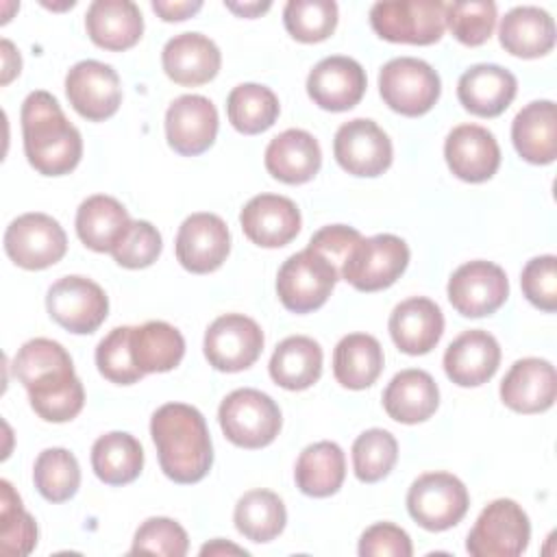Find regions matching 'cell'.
<instances>
[{
  "instance_id": "obj_34",
  "label": "cell",
  "mask_w": 557,
  "mask_h": 557,
  "mask_svg": "<svg viewBox=\"0 0 557 557\" xmlns=\"http://www.w3.org/2000/svg\"><path fill=\"white\" fill-rule=\"evenodd\" d=\"M383 348L368 333L344 335L333 350V374L342 387L366 389L383 372Z\"/></svg>"
},
{
  "instance_id": "obj_37",
  "label": "cell",
  "mask_w": 557,
  "mask_h": 557,
  "mask_svg": "<svg viewBox=\"0 0 557 557\" xmlns=\"http://www.w3.org/2000/svg\"><path fill=\"white\" fill-rule=\"evenodd\" d=\"M91 468L102 483L126 485L135 481L144 468V448L131 433H104L91 446Z\"/></svg>"
},
{
  "instance_id": "obj_50",
  "label": "cell",
  "mask_w": 557,
  "mask_h": 557,
  "mask_svg": "<svg viewBox=\"0 0 557 557\" xmlns=\"http://www.w3.org/2000/svg\"><path fill=\"white\" fill-rule=\"evenodd\" d=\"M361 239H363V235L357 228L346 226V224H331L311 235L309 248L324 255L339 272L342 263L346 261V257L352 252V248Z\"/></svg>"
},
{
  "instance_id": "obj_35",
  "label": "cell",
  "mask_w": 557,
  "mask_h": 557,
  "mask_svg": "<svg viewBox=\"0 0 557 557\" xmlns=\"http://www.w3.org/2000/svg\"><path fill=\"white\" fill-rule=\"evenodd\" d=\"M131 352L144 374L170 372L185 355V339L176 326L150 320L141 326H131Z\"/></svg>"
},
{
  "instance_id": "obj_26",
  "label": "cell",
  "mask_w": 557,
  "mask_h": 557,
  "mask_svg": "<svg viewBox=\"0 0 557 557\" xmlns=\"http://www.w3.org/2000/svg\"><path fill=\"white\" fill-rule=\"evenodd\" d=\"M516 76L494 63H479L468 67L457 83V98L466 111L479 117L500 115L516 98Z\"/></svg>"
},
{
  "instance_id": "obj_27",
  "label": "cell",
  "mask_w": 557,
  "mask_h": 557,
  "mask_svg": "<svg viewBox=\"0 0 557 557\" xmlns=\"http://www.w3.org/2000/svg\"><path fill=\"white\" fill-rule=\"evenodd\" d=\"M263 163L276 181L302 185L318 174L322 165V150L311 133L302 128H287L270 139Z\"/></svg>"
},
{
  "instance_id": "obj_21",
  "label": "cell",
  "mask_w": 557,
  "mask_h": 557,
  "mask_svg": "<svg viewBox=\"0 0 557 557\" xmlns=\"http://www.w3.org/2000/svg\"><path fill=\"white\" fill-rule=\"evenodd\" d=\"M239 224L244 235L261 248L287 246L300 231V211L294 200L278 194H259L250 198Z\"/></svg>"
},
{
  "instance_id": "obj_32",
  "label": "cell",
  "mask_w": 557,
  "mask_h": 557,
  "mask_svg": "<svg viewBox=\"0 0 557 557\" xmlns=\"http://www.w3.org/2000/svg\"><path fill=\"white\" fill-rule=\"evenodd\" d=\"M128 224L122 202L104 194L85 198L76 211V235L94 252H111Z\"/></svg>"
},
{
  "instance_id": "obj_4",
  "label": "cell",
  "mask_w": 557,
  "mask_h": 557,
  "mask_svg": "<svg viewBox=\"0 0 557 557\" xmlns=\"http://www.w3.org/2000/svg\"><path fill=\"white\" fill-rule=\"evenodd\" d=\"M218 420L224 437L248 450L272 444L283 424L278 405L268 394L252 387L231 392L220 403Z\"/></svg>"
},
{
  "instance_id": "obj_48",
  "label": "cell",
  "mask_w": 557,
  "mask_h": 557,
  "mask_svg": "<svg viewBox=\"0 0 557 557\" xmlns=\"http://www.w3.org/2000/svg\"><path fill=\"white\" fill-rule=\"evenodd\" d=\"M520 285L533 307L553 313L557 309V257L542 255L531 259L522 270Z\"/></svg>"
},
{
  "instance_id": "obj_24",
  "label": "cell",
  "mask_w": 557,
  "mask_h": 557,
  "mask_svg": "<svg viewBox=\"0 0 557 557\" xmlns=\"http://www.w3.org/2000/svg\"><path fill=\"white\" fill-rule=\"evenodd\" d=\"M161 63L170 81L194 87L215 78L222 65L220 48L202 33L174 35L161 52Z\"/></svg>"
},
{
  "instance_id": "obj_44",
  "label": "cell",
  "mask_w": 557,
  "mask_h": 557,
  "mask_svg": "<svg viewBox=\"0 0 557 557\" xmlns=\"http://www.w3.org/2000/svg\"><path fill=\"white\" fill-rule=\"evenodd\" d=\"M446 26L463 46H481L496 26V4L492 0H459L446 4Z\"/></svg>"
},
{
  "instance_id": "obj_14",
  "label": "cell",
  "mask_w": 557,
  "mask_h": 557,
  "mask_svg": "<svg viewBox=\"0 0 557 557\" xmlns=\"http://www.w3.org/2000/svg\"><path fill=\"white\" fill-rule=\"evenodd\" d=\"M263 350L261 326L244 313H224L215 318L205 333V357L220 372H239L250 368Z\"/></svg>"
},
{
  "instance_id": "obj_10",
  "label": "cell",
  "mask_w": 557,
  "mask_h": 557,
  "mask_svg": "<svg viewBox=\"0 0 557 557\" xmlns=\"http://www.w3.org/2000/svg\"><path fill=\"white\" fill-rule=\"evenodd\" d=\"M470 496L461 479L450 472H426L407 492L409 516L426 531H446L461 522Z\"/></svg>"
},
{
  "instance_id": "obj_13",
  "label": "cell",
  "mask_w": 557,
  "mask_h": 557,
  "mask_svg": "<svg viewBox=\"0 0 557 557\" xmlns=\"http://www.w3.org/2000/svg\"><path fill=\"white\" fill-rule=\"evenodd\" d=\"M448 300L463 318H483L500 309L509 296V281L492 261H468L448 278Z\"/></svg>"
},
{
  "instance_id": "obj_33",
  "label": "cell",
  "mask_w": 557,
  "mask_h": 557,
  "mask_svg": "<svg viewBox=\"0 0 557 557\" xmlns=\"http://www.w3.org/2000/svg\"><path fill=\"white\" fill-rule=\"evenodd\" d=\"M270 376L283 389L300 392L318 383L322 374V348L307 335L285 337L272 352Z\"/></svg>"
},
{
  "instance_id": "obj_51",
  "label": "cell",
  "mask_w": 557,
  "mask_h": 557,
  "mask_svg": "<svg viewBox=\"0 0 557 557\" xmlns=\"http://www.w3.org/2000/svg\"><path fill=\"white\" fill-rule=\"evenodd\" d=\"M202 9L200 0H183V2H170V0H152V11L165 20V22H181L191 17Z\"/></svg>"
},
{
  "instance_id": "obj_7",
  "label": "cell",
  "mask_w": 557,
  "mask_h": 557,
  "mask_svg": "<svg viewBox=\"0 0 557 557\" xmlns=\"http://www.w3.org/2000/svg\"><path fill=\"white\" fill-rule=\"evenodd\" d=\"M379 91L383 102L407 117L431 111L440 98V74L422 59L398 57L387 61L379 72Z\"/></svg>"
},
{
  "instance_id": "obj_9",
  "label": "cell",
  "mask_w": 557,
  "mask_h": 557,
  "mask_svg": "<svg viewBox=\"0 0 557 557\" xmlns=\"http://www.w3.org/2000/svg\"><path fill=\"white\" fill-rule=\"evenodd\" d=\"M531 540V524L524 509L511 498L492 500L476 518L466 540V550L474 557H516Z\"/></svg>"
},
{
  "instance_id": "obj_23",
  "label": "cell",
  "mask_w": 557,
  "mask_h": 557,
  "mask_svg": "<svg viewBox=\"0 0 557 557\" xmlns=\"http://www.w3.org/2000/svg\"><path fill=\"white\" fill-rule=\"evenodd\" d=\"M557 374L550 361L540 357L518 359L500 383V400L518 413H540L553 407Z\"/></svg>"
},
{
  "instance_id": "obj_38",
  "label": "cell",
  "mask_w": 557,
  "mask_h": 557,
  "mask_svg": "<svg viewBox=\"0 0 557 557\" xmlns=\"http://www.w3.org/2000/svg\"><path fill=\"white\" fill-rule=\"evenodd\" d=\"M233 520L246 540L263 544L281 535L287 522V511L278 494L270 490H250L237 500Z\"/></svg>"
},
{
  "instance_id": "obj_3",
  "label": "cell",
  "mask_w": 557,
  "mask_h": 557,
  "mask_svg": "<svg viewBox=\"0 0 557 557\" xmlns=\"http://www.w3.org/2000/svg\"><path fill=\"white\" fill-rule=\"evenodd\" d=\"M24 154L39 174H70L83 157L78 128L65 117L57 98L48 91H30L22 102Z\"/></svg>"
},
{
  "instance_id": "obj_43",
  "label": "cell",
  "mask_w": 557,
  "mask_h": 557,
  "mask_svg": "<svg viewBox=\"0 0 557 557\" xmlns=\"http://www.w3.org/2000/svg\"><path fill=\"white\" fill-rule=\"evenodd\" d=\"M283 24L296 41H324L337 26V4L333 0H289L283 9Z\"/></svg>"
},
{
  "instance_id": "obj_52",
  "label": "cell",
  "mask_w": 557,
  "mask_h": 557,
  "mask_svg": "<svg viewBox=\"0 0 557 557\" xmlns=\"http://www.w3.org/2000/svg\"><path fill=\"white\" fill-rule=\"evenodd\" d=\"M2 85L11 83L15 74H20L22 67V59L20 52L15 50V46L9 39H2Z\"/></svg>"
},
{
  "instance_id": "obj_54",
  "label": "cell",
  "mask_w": 557,
  "mask_h": 557,
  "mask_svg": "<svg viewBox=\"0 0 557 557\" xmlns=\"http://www.w3.org/2000/svg\"><path fill=\"white\" fill-rule=\"evenodd\" d=\"M222 553H237V555H246L244 548L239 546H233V544H224L222 540H215L211 544H205L200 548V555H222Z\"/></svg>"
},
{
  "instance_id": "obj_47",
  "label": "cell",
  "mask_w": 557,
  "mask_h": 557,
  "mask_svg": "<svg viewBox=\"0 0 557 557\" xmlns=\"http://www.w3.org/2000/svg\"><path fill=\"white\" fill-rule=\"evenodd\" d=\"M189 540L185 529L172 518H148L139 524L133 537L131 553H150L165 557H183L187 555Z\"/></svg>"
},
{
  "instance_id": "obj_49",
  "label": "cell",
  "mask_w": 557,
  "mask_h": 557,
  "mask_svg": "<svg viewBox=\"0 0 557 557\" xmlns=\"http://www.w3.org/2000/svg\"><path fill=\"white\" fill-rule=\"evenodd\" d=\"M413 546L405 529L392 522H376L359 537L361 557H411Z\"/></svg>"
},
{
  "instance_id": "obj_25",
  "label": "cell",
  "mask_w": 557,
  "mask_h": 557,
  "mask_svg": "<svg viewBox=\"0 0 557 557\" xmlns=\"http://www.w3.org/2000/svg\"><path fill=\"white\" fill-rule=\"evenodd\" d=\"M387 329L400 352L426 355L444 333V315L431 298L413 296L394 307Z\"/></svg>"
},
{
  "instance_id": "obj_5",
  "label": "cell",
  "mask_w": 557,
  "mask_h": 557,
  "mask_svg": "<svg viewBox=\"0 0 557 557\" xmlns=\"http://www.w3.org/2000/svg\"><path fill=\"white\" fill-rule=\"evenodd\" d=\"M370 24L385 41L431 46L446 30V4L440 0L376 2L370 9Z\"/></svg>"
},
{
  "instance_id": "obj_45",
  "label": "cell",
  "mask_w": 557,
  "mask_h": 557,
  "mask_svg": "<svg viewBox=\"0 0 557 557\" xmlns=\"http://www.w3.org/2000/svg\"><path fill=\"white\" fill-rule=\"evenodd\" d=\"M96 366L107 381L117 385H133L144 376L133 361L131 326H117L100 339L96 348Z\"/></svg>"
},
{
  "instance_id": "obj_31",
  "label": "cell",
  "mask_w": 557,
  "mask_h": 557,
  "mask_svg": "<svg viewBox=\"0 0 557 557\" xmlns=\"http://www.w3.org/2000/svg\"><path fill=\"white\" fill-rule=\"evenodd\" d=\"M498 39L505 52L520 59H537L555 46V22L540 7H513L500 20Z\"/></svg>"
},
{
  "instance_id": "obj_11",
  "label": "cell",
  "mask_w": 557,
  "mask_h": 557,
  "mask_svg": "<svg viewBox=\"0 0 557 557\" xmlns=\"http://www.w3.org/2000/svg\"><path fill=\"white\" fill-rule=\"evenodd\" d=\"M67 235L48 213H24L4 231V252L24 270H44L63 259Z\"/></svg>"
},
{
  "instance_id": "obj_30",
  "label": "cell",
  "mask_w": 557,
  "mask_h": 557,
  "mask_svg": "<svg viewBox=\"0 0 557 557\" xmlns=\"http://www.w3.org/2000/svg\"><path fill=\"white\" fill-rule=\"evenodd\" d=\"M516 152L535 165L553 163L557 157V109L553 100H533L511 122Z\"/></svg>"
},
{
  "instance_id": "obj_19",
  "label": "cell",
  "mask_w": 557,
  "mask_h": 557,
  "mask_svg": "<svg viewBox=\"0 0 557 557\" xmlns=\"http://www.w3.org/2000/svg\"><path fill=\"white\" fill-rule=\"evenodd\" d=\"M366 70L350 57H326L307 76L309 98L324 111H348L366 94Z\"/></svg>"
},
{
  "instance_id": "obj_2",
  "label": "cell",
  "mask_w": 557,
  "mask_h": 557,
  "mask_svg": "<svg viewBox=\"0 0 557 557\" xmlns=\"http://www.w3.org/2000/svg\"><path fill=\"white\" fill-rule=\"evenodd\" d=\"M150 435L159 466L174 483H198L211 470V435L196 407L185 403L161 405L150 418Z\"/></svg>"
},
{
  "instance_id": "obj_28",
  "label": "cell",
  "mask_w": 557,
  "mask_h": 557,
  "mask_svg": "<svg viewBox=\"0 0 557 557\" xmlns=\"http://www.w3.org/2000/svg\"><path fill=\"white\" fill-rule=\"evenodd\" d=\"M85 28L98 48L122 52L141 39L144 17L131 0H96L85 13Z\"/></svg>"
},
{
  "instance_id": "obj_42",
  "label": "cell",
  "mask_w": 557,
  "mask_h": 557,
  "mask_svg": "<svg viewBox=\"0 0 557 557\" xmlns=\"http://www.w3.org/2000/svg\"><path fill=\"white\" fill-rule=\"evenodd\" d=\"M398 459V442L385 429H368L352 444V470L361 483L385 479Z\"/></svg>"
},
{
  "instance_id": "obj_6",
  "label": "cell",
  "mask_w": 557,
  "mask_h": 557,
  "mask_svg": "<svg viewBox=\"0 0 557 557\" xmlns=\"http://www.w3.org/2000/svg\"><path fill=\"white\" fill-rule=\"evenodd\" d=\"M339 278L337 268L309 246L292 255L276 274V294L292 313H309L320 309Z\"/></svg>"
},
{
  "instance_id": "obj_8",
  "label": "cell",
  "mask_w": 557,
  "mask_h": 557,
  "mask_svg": "<svg viewBox=\"0 0 557 557\" xmlns=\"http://www.w3.org/2000/svg\"><path fill=\"white\" fill-rule=\"evenodd\" d=\"M409 263L405 239L381 233L363 237L339 268V276L359 292H379L396 283Z\"/></svg>"
},
{
  "instance_id": "obj_12",
  "label": "cell",
  "mask_w": 557,
  "mask_h": 557,
  "mask_svg": "<svg viewBox=\"0 0 557 557\" xmlns=\"http://www.w3.org/2000/svg\"><path fill=\"white\" fill-rule=\"evenodd\" d=\"M46 309L65 331L89 335L107 320L109 298L91 278L72 274L50 285L46 294Z\"/></svg>"
},
{
  "instance_id": "obj_39",
  "label": "cell",
  "mask_w": 557,
  "mask_h": 557,
  "mask_svg": "<svg viewBox=\"0 0 557 557\" xmlns=\"http://www.w3.org/2000/svg\"><path fill=\"white\" fill-rule=\"evenodd\" d=\"M281 104L276 94L257 83H242L233 87L226 98V115L235 131L244 135H259L268 131L278 117Z\"/></svg>"
},
{
  "instance_id": "obj_29",
  "label": "cell",
  "mask_w": 557,
  "mask_h": 557,
  "mask_svg": "<svg viewBox=\"0 0 557 557\" xmlns=\"http://www.w3.org/2000/svg\"><path fill=\"white\" fill-rule=\"evenodd\" d=\"M440 405V389L435 379L418 368L400 370L392 376L383 392L385 413L403 424H418L429 420Z\"/></svg>"
},
{
  "instance_id": "obj_16",
  "label": "cell",
  "mask_w": 557,
  "mask_h": 557,
  "mask_svg": "<svg viewBox=\"0 0 557 557\" xmlns=\"http://www.w3.org/2000/svg\"><path fill=\"white\" fill-rule=\"evenodd\" d=\"M65 96L81 117L89 122L109 120L122 102L120 76L107 63L78 61L65 76Z\"/></svg>"
},
{
  "instance_id": "obj_53",
  "label": "cell",
  "mask_w": 557,
  "mask_h": 557,
  "mask_svg": "<svg viewBox=\"0 0 557 557\" xmlns=\"http://www.w3.org/2000/svg\"><path fill=\"white\" fill-rule=\"evenodd\" d=\"M228 11L242 15V17H257L259 13L270 9V2H244V4H235V2H224Z\"/></svg>"
},
{
  "instance_id": "obj_40",
  "label": "cell",
  "mask_w": 557,
  "mask_h": 557,
  "mask_svg": "<svg viewBox=\"0 0 557 557\" xmlns=\"http://www.w3.org/2000/svg\"><path fill=\"white\" fill-rule=\"evenodd\" d=\"M33 481L46 500L65 503L81 485L78 461L67 448H46L35 459Z\"/></svg>"
},
{
  "instance_id": "obj_1",
  "label": "cell",
  "mask_w": 557,
  "mask_h": 557,
  "mask_svg": "<svg viewBox=\"0 0 557 557\" xmlns=\"http://www.w3.org/2000/svg\"><path fill=\"white\" fill-rule=\"evenodd\" d=\"M13 374L26 387L33 411L46 422H67L85 405V389L70 352L54 339L35 337L13 357Z\"/></svg>"
},
{
  "instance_id": "obj_41",
  "label": "cell",
  "mask_w": 557,
  "mask_h": 557,
  "mask_svg": "<svg viewBox=\"0 0 557 557\" xmlns=\"http://www.w3.org/2000/svg\"><path fill=\"white\" fill-rule=\"evenodd\" d=\"M0 490V550L7 557H24L37 544V524L9 481L2 479Z\"/></svg>"
},
{
  "instance_id": "obj_36",
  "label": "cell",
  "mask_w": 557,
  "mask_h": 557,
  "mask_svg": "<svg viewBox=\"0 0 557 557\" xmlns=\"http://www.w3.org/2000/svg\"><path fill=\"white\" fill-rule=\"evenodd\" d=\"M346 476V457L335 442L309 444L296 461L294 479L302 494L326 498L335 494Z\"/></svg>"
},
{
  "instance_id": "obj_17",
  "label": "cell",
  "mask_w": 557,
  "mask_h": 557,
  "mask_svg": "<svg viewBox=\"0 0 557 557\" xmlns=\"http://www.w3.org/2000/svg\"><path fill=\"white\" fill-rule=\"evenodd\" d=\"M176 259L191 274L218 270L231 252V233L226 222L215 213H191L176 233Z\"/></svg>"
},
{
  "instance_id": "obj_15",
  "label": "cell",
  "mask_w": 557,
  "mask_h": 557,
  "mask_svg": "<svg viewBox=\"0 0 557 557\" xmlns=\"http://www.w3.org/2000/svg\"><path fill=\"white\" fill-rule=\"evenodd\" d=\"M333 154L348 174L372 178L392 165V141L376 122L355 117L337 128Z\"/></svg>"
},
{
  "instance_id": "obj_22",
  "label": "cell",
  "mask_w": 557,
  "mask_h": 557,
  "mask_svg": "<svg viewBox=\"0 0 557 557\" xmlns=\"http://www.w3.org/2000/svg\"><path fill=\"white\" fill-rule=\"evenodd\" d=\"M500 363V346L496 337L481 329L463 331L444 352V372L459 387H476L487 383Z\"/></svg>"
},
{
  "instance_id": "obj_18",
  "label": "cell",
  "mask_w": 557,
  "mask_h": 557,
  "mask_svg": "<svg viewBox=\"0 0 557 557\" xmlns=\"http://www.w3.org/2000/svg\"><path fill=\"white\" fill-rule=\"evenodd\" d=\"M218 135V109L198 94L178 96L165 111V137L174 152L196 157L209 150Z\"/></svg>"
},
{
  "instance_id": "obj_46",
  "label": "cell",
  "mask_w": 557,
  "mask_h": 557,
  "mask_svg": "<svg viewBox=\"0 0 557 557\" xmlns=\"http://www.w3.org/2000/svg\"><path fill=\"white\" fill-rule=\"evenodd\" d=\"M163 242L157 226H152L146 220H131L128 228L120 237V242L113 246L111 255L117 265L128 270L148 268L157 261L161 255Z\"/></svg>"
},
{
  "instance_id": "obj_20",
  "label": "cell",
  "mask_w": 557,
  "mask_h": 557,
  "mask_svg": "<svg viewBox=\"0 0 557 557\" xmlns=\"http://www.w3.org/2000/svg\"><path fill=\"white\" fill-rule=\"evenodd\" d=\"M444 157L450 172L466 183L490 181L500 165L496 137L479 124L455 126L444 141Z\"/></svg>"
}]
</instances>
